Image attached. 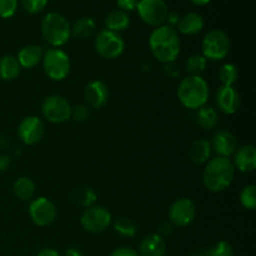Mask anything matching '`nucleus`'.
Returning <instances> with one entry per match:
<instances>
[{
  "mask_svg": "<svg viewBox=\"0 0 256 256\" xmlns=\"http://www.w3.org/2000/svg\"><path fill=\"white\" fill-rule=\"evenodd\" d=\"M149 46L158 62L170 64L178 59L182 49L179 34L174 28L162 25L152 32L149 38Z\"/></svg>",
  "mask_w": 256,
  "mask_h": 256,
  "instance_id": "obj_1",
  "label": "nucleus"
},
{
  "mask_svg": "<svg viewBox=\"0 0 256 256\" xmlns=\"http://www.w3.org/2000/svg\"><path fill=\"white\" fill-rule=\"evenodd\" d=\"M235 172L236 169L229 158L216 156L206 162L202 172V182L210 192H222L232 184Z\"/></svg>",
  "mask_w": 256,
  "mask_h": 256,
  "instance_id": "obj_2",
  "label": "nucleus"
},
{
  "mask_svg": "<svg viewBox=\"0 0 256 256\" xmlns=\"http://www.w3.org/2000/svg\"><path fill=\"white\" fill-rule=\"evenodd\" d=\"M178 98L186 109L199 110L209 100V85L200 75H189L179 84Z\"/></svg>",
  "mask_w": 256,
  "mask_h": 256,
  "instance_id": "obj_3",
  "label": "nucleus"
},
{
  "mask_svg": "<svg viewBox=\"0 0 256 256\" xmlns=\"http://www.w3.org/2000/svg\"><path fill=\"white\" fill-rule=\"evenodd\" d=\"M42 32L46 42L52 46L60 48L66 44L72 36V26L66 18L59 12H49L42 22Z\"/></svg>",
  "mask_w": 256,
  "mask_h": 256,
  "instance_id": "obj_4",
  "label": "nucleus"
},
{
  "mask_svg": "<svg viewBox=\"0 0 256 256\" xmlns=\"http://www.w3.org/2000/svg\"><path fill=\"white\" fill-rule=\"evenodd\" d=\"M42 62L45 74L54 82H62L66 79L72 70L69 55L56 48L46 50Z\"/></svg>",
  "mask_w": 256,
  "mask_h": 256,
  "instance_id": "obj_5",
  "label": "nucleus"
},
{
  "mask_svg": "<svg viewBox=\"0 0 256 256\" xmlns=\"http://www.w3.org/2000/svg\"><path fill=\"white\" fill-rule=\"evenodd\" d=\"M202 56L212 62H222L230 52V39L225 32L220 29L212 30L204 36L202 44Z\"/></svg>",
  "mask_w": 256,
  "mask_h": 256,
  "instance_id": "obj_6",
  "label": "nucleus"
},
{
  "mask_svg": "<svg viewBox=\"0 0 256 256\" xmlns=\"http://www.w3.org/2000/svg\"><path fill=\"white\" fill-rule=\"evenodd\" d=\"M95 50L104 59L114 60L122 56L124 52L125 42L118 32L102 30L95 39Z\"/></svg>",
  "mask_w": 256,
  "mask_h": 256,
  "instance_id": "obj_7",
  "label": "nucleus"
},
{
  "mask_svg": "<svg viewBox=\"0 0 256 256\" xmlns=\"http://www.w3.org/2000/svg\"><path fill=\"white\" fill-rule=\"evenodd\" d=\"M136 9L142 22L155 28L164 25L169 15V8L164 0H140Z\"/></svg>",
  "mask_w": 256,
  "mask_h": 256,
  "instance_id": "obj_8",
  "label": "nucleus"
},
{
  "mask_svg": "<svg viewBox=\"0 0 256 256\" xmlns=\"http://www.w3.org/2000/svg\"><path fill=\"white\" fill-rule=\"evenodd\" d=\"M72 105L60 95H50L42 102V115L52 124H62L72 118Z\"/></svg>",
  "mask_w": 256,
  "mask_h": 256,
  "instance_id": "obj_9",
  "label": "nucleus"
},
{
  "mask_svg": "<svg viewBox=\"0 0 256 256\" xmlns=\"http://www.w3.org/2000/svg\"><path fill=\"white\" fill-rule=\"evenodd\" d=\"M112 216L108 209L104 206H92L84 212L82 215V226L85 232L92 234H99L105 232L112 225Z\"/></svg>",
  "mask_w": 256,
  "mask_h": 256,
  "instance_id": "obj_10",
  "label": "nucleus"
},
{
  "mask_svg": "<svg viewBox=\"0 0 256 256\" xmlns=\"http://www.w3.org/2000/svg\"><path fill=\"white\" fill-rule=\"evenodd\" d=\"M196 216V206L188 198H182L172 202L169 210V220L172 226L185 228L192 224Z\"/></svg>",
  "mask_w": 256,
  "mask_h": 256,
  "instance_id": "obj_11",
  "label": "nucleus"
},
{
  "mask_svg": "<svg viewBox=\"0 0 256 256\" xmlns=\"http://www.w3.org/2000/svg\"><path fill=\"white\" fill-rule=\"evenodd\" d=\"M29 215L38 226H48L56 219V208L46 198H38L30 204Z\"/></svg>",
  "mask_w": 256,
  "mask_h": 256,
  "instance_id": "obj_12",
  "label": "nucleus"
},
{
  "mask_svg": "<svg viewBox=\"0 0 256 256\" xmlns=\"http://www.w3.org/2000/svg\"><path fill=\"white\" fill-rule=\"evenodd\" d=\"M45 132L44 122L38 116H28L22 120L18 128V134L25 145H35L42 139Z\"/></svg>",
  "mask_w": 256,
  "mask_h": 256,
  "instance_id": "obj_13",
  "label": "nucleus"
},
{
  "mask_svg": "<svg viewBox=\"0 0 256 256\" xmlns=\"http://www.w3.org/2000/svg\"><path fill=\"white\" fill-rule=\"evenodd\" d=\"M84 98L88 106L92 109H102L109 100V89L102 82L95 80L84 88Z\"/></svg>",
  "mask_w": 256,
  "mask_h": 256,
  "instance_id": "obj_14",
  "label": "nucleus"
},
{
  "mask_svg": "<svg viewBox=\"0 0 256 256\" xmlns=\"http://www.w3.org/2000/svg\"><path fill=\"white\" fill-rule=\"evenodd\" d=\"M212 149L222 158H230L238 149V140L232 132L228 130H220L212 138Z\"/></svg>",
  "mask_w": 256,
  "mask_h": 256,
  "instance_id": "obj_15",
  "label": "nucleus"
},
{
  "mask_svg": "<svg viewBox=\"0 0 256 256\" xmlns=\"http://www.w3.org/2000/svg\"><path fill=\"white\" fill-rule=\"evenodd\" d=\"M219 109L226 115H234L240 108V95L234 86H220L216 92Z\"/></svg>",
  "mask_w": 256,
  "mask_h": 256,
  "instance_id": "obj_16",
  "label": "nucleus"
},
{
  "mask_svg": "<svg viewBox=\"0 0 256 256\" xmlns=\"http://www.w3.org/2000/svg\"><path fill=\"white\" fill-rule=\"evenodd\" d=\"M235 169L242 172H252L256 169V149L254 145H244L234 154Z\"/></svg>",
  "mask_w": 256,
  "mask_h": 256,
  "instance_id": "obj_17",
  "label": "nucleus"
},
{
  "mask_svg": "<svg viewBox=\"0 0 256 256\" xmlns=\"http://www.w3.org/2000/svg\"><path fill=\"white\" fill-rule=\"evenodd\" d=\"M139 256H165L166 255V242L164 238L158 234L148 235L140 242Z\"/></svg>",
  "mask_w": 256,
  "mask_h": 256,
  "instance_id": "obj_18",
  "label": "nucleus"
},
{
  "mask_svg": "<svg viewBox=\"0 0 256 256\" xmlns=\"http://www.w3.org/2000/svg\"><path fill=\"white\" fill-rule=\"evenodd\" d=\"M204 26V18L198 12H189V14L184 15L178 24L179 32L188 36H194V35L202 32Z\"/></svg>",
  "mask_w": 256,
  "mask_h": 256,
  "instance_id": "obj_19",
  "label": "nucleus"
},
{
  "mask_svg": "<svg viewBox=\"0 0 256 256\" xmlns=\"http://www.w3.org/2000/svg\"><path fill=\"white\" fill-rule=\"evenodd\" d=\"M44 52L39 45H28L24 46L18 54V62L24 69H32L42 62Z\"/></svg>",
  "mask_w": 256,
  "mask_h": 256,
  "instance_id": "obj_20",
  "label": "nucleus"
},
{
  "mask_svg": "<svg viewBox=\"0 0 256 256\" xmlns=\"http://www.w3.org/2000/svg\"><path fill=\"white\" fill-rule=\"evenodd\" d=\"M212 144L205 139H199L190 146L189 156L195 165H204L212 158Z\"/></svg>",
  "mask_w": 256,
  "mask_h": 256,
  "instance_id": "obj_21",
  "label": "nucleus"
},
{
  "mask_svg": "<svg viewBox=\"0 0 256 256\" xmlns=\"http://www.w3.org/2000/svg\"><path fill=\"white\" fill-rule=\"evenodd\" d=\"M22 72L19 62L12 55H4L0 58V79L5 82L15 80Z\"/></svg>",
  "mask_w": 256,
  "mask_h": 256,
  "instance_id": "obj_22",
  "label": "nucleus"
},
{
  "mask_svg": "<svg viewBox=\"0 0 256 256\" xmlns=\"http://www.w3.org/2000/svg\"><path fill=\"white\" fill-rule=\"evenodd\" d=\"M105 25H106V30L119 34L120 32L129 29L130 18L128 12H122V10H112L105 19Z\"/></svg>",
  "mask_w": 256,
  "mask_h": 256,
  "instance_id": "obj_23",
  "label": "nucleus"
},
{
  "mask_svg": "<svg viewBox=\"0 0 256 256\" xmlns=\"http://www.w3.org/2000/svg\"><path fill=\"white\" fill-rule=\"evenodd\" d=\"M96 30V24L92 18H80L72 28V35L78 39H89Z\"/></svg>",
  "mask_w": 256,
  "mask_h": 256,
  "instance_id": "obj_24",
  "label": "nucleus"
},
{
  "mask_svg": "<svg viewBox=\"0 0 256 256\" xmlns=\"http://www.w3.org/2000/svg\"><path fill=\"white\" fill-rule=\"evenodd\" d=\"M219 115L216 110L212 106H202L196 112V122L202 129L212 130L216 126Z\"/></svg>",
  "mask_w": 256,
  "mask_h": 256,
  "instance_id": "obj_25",
  "label": "nucleus"
},
{
  "mask_svg": "<svg viewBox=\"0 0 256 256\" xmlns=\"http://www.w3.org/2000/svg\"><path fill=\"white\" fill-rule=\"evenodd\" d=\"M14 192L20 200H24V202L30 200L35 194L34 182L29 178H19L14 184Z\"/></svg>",
  "mask_w": 256,
  "mask_h": 256,
  "instance_id": "obj_26",
  "label": "nucleus"
},
{
  "mask_svg": "<svg viewBox=\"0 0 256 256\" xmlns=\"http://www.w3.org/2000/svg\"><path fill=\"white\" fill-rule=\"evenodd\" d=\"M74 202H76L78 205L82 208H89L94 206L95 202L98 199V195L92 188H80V189L75 190L74 192V196H72Z\"/></svg>",
  "mask_w": 256,
  "mask_h": 256,
  "instance_id": "obj_27",
  "label": "nucleus"
},
{
  "mask_svg": "<svg viewBox=\"0 0 256 256\" xmlns=\"http://www.w3.org/2000/svg\"><path fill=\"white\" fill-rule=\"evenodd\" d=\"M219 79L222 86H234L239 79V70H238L236 65L232 64V62L222 65L219 70Z\"/></svg>",
  "mask_w": 256,
  "mask_h": 256,
  "instance_id": "obj_28",
  "label": "nucleus"
},
{
  "mask_svg": "<svg viewBox=\"0 0 256 256\" xmlns=\"http://www.w3.org/2000/svg\"><path fill=\"white\" fill-rule=\"evenodd\" d=\"M208 66V60L202 54H194L188 59L185 69L189 75H200L205 72Z\"/></svg>",
  "mask_w": 256,
  "mask_h": 256,
  "instance_id": "obj_29",
  "label": "nucleus"
},
{
  "mask_svg": "<svg viewBox=\"0 0 256 256\" xmlns=\"http://www.w3.org/2000/svg\"><path fill=\"white\" fill-rule=\"evenodd\" d=\"M114 230L115 232H118L122 238H134L136 235L138 228L130 219L120 218V219H118L115 222Z\"/></svg>",
  "mask_w": 256,
  "mask_h": 256,
  "instance_id": "obj_30",
  "label": "nucleus"
},
{
  "mask_svg": "<svg viewBox=\"0 0 256 256\" xmlns=\"http://www.w3.org/2000/svg\"><path fill=\"white\" fill-rule=\"evenodd\" d=\"M240 202L242 206L248 210L256 209V186L255 185H248L242 189L240 194Z\"/></svg>",
  "mask_w": 256,
  "mask_h": 256,
  "instance_id": "obj_31",
  "label": "nucleus"
},
{
  "mask_svg": "<svg viewBox=\"0 0 256 256\" xmlns=\"http://www.w3.org/2000/svg\"><path fill=\"white\" fill-rule=\"evenodd\" d=\"M206 256H234V250L229 242H219L210 248Z\"/></svg>",
  "mask_w": 256,
  "mask_h": 256,
  "instance_id": "obj_32",
  "label": "nucleus"
},
{
  "mask_svg": "<svg viewBox=\"0 0 256 256\" xmlns=\"http://www.w3.org/2000/svg\"><path fill=\"white\" fill-rule=\"evenodd\" d=\"M49 0H22V8L29 14H39L44 12Z\"/></svg>",
  "mask_w": 256,
  "mask_h": 256,
  "instance_id": "obj_33",
  "label": "nucleus"
},
{
  "mask_svg": "<svg viewBox=\"0 0 256 256\" xmlns=\"http://www.w3.org/2000/svg\"><path fill=\"white\" fill-rule=\"evenodd\" d=\"M18 10V0H0V18L9 19Z\"/></svg>",
  "mask_w": 256,
  "mask_h": 256,
  "instance_id": "obj_34",
  "label": "nucleus"
},
{
  "mask_svg": "<svg viewBox=\"0 0 256 256\" xmlns=\"http://www.w3.org/2000/svg\"><path fill=\"white\" fill-rule=\"evenodd\" d=\"M90 116V110L88 105H76V106L72 108V118H74L76 122H86Z\"/></svg>",
  "mask_w": 256,
  "mask_h": 256,
  "instance_id": "obj_35",
  "label": "nucleus"
},
{
  "mask_svg": "<svg viewBox=\"0 0 256 256\" xmlns=\"http://www.w3.org/2000/svg\"><path fill=\"white\" fill-rule=\"evenodd\" d=\"M138 2L139 0H118V5H119L120 10L122 12H132V10L136 9Z\"/></svg>",
  "mask_w": 256,
  "mask_h": 256,
  "instance_id": "obj_36",
  "label": "nucleus"
},
{
  "mask_svg": "<svg viewBox=\"0 0 256 256\" xmlns=\"http://www.w3.org/2000/svg\"><path fill=\"white\" fill-rule=\"evenodd\" d=\"M110 256H139V254L132 248H119V249L114 250Z\"/></svg>",
  "mask_w": 256,
  "mask_h": 256,
  "instance_id": "obj_37",
  "label": "nucleus"
},
{
  "mask_svg": "<svg viewBox=\"0 0 256 256\" xmlns=\"http://www.w3.org/2000/svg\"><path fill=\"white\" fill-rule=\"evenodd\" d=\"M172 222H162V225H160L159 226V236H162V238H164V236H168V235H170L172 234Z\"/></svg>",
  "mask_w": 256,
  "mask_h": 256,
  "instance_id": "obj_38",
  "label": "nucleus"
},
{
  "mask_svg": "<svg viewBox=\"0 0 256 256\" xmlns=\"http://www.w3.org/2000/svg\"><path fill=\"white\" fill-rule=\"evenodd\" d=\"M180 19H182V16L179 15V12H169V15H168V18H166V22H169V26L174 28L175 25L179 24Z\"/></svg>",
  "mask_w": 256,
  "mask_h": 256,
  "instance_id": "obj_39",
  "label": "nucleus"
},
{
  "mask_svg": "<svg viewBox=\"0 0 256 256\" xmlns=\"http://www.w3.org/2000/svg\"><path fill=\"white\" fill-rule=\"evenodd\" d=\"M10 164H12V159H10L9 155L0 154V172L9 169Z\"/></svg>",
  "mask_w": 256,
  "mask_h": 256,
  "instance_id": "obj_40",
  "label": "nucleus"
},
{
  "mask_svg": "<svg viewBox=\"0 0 256 256\" xmlns=\"http://www.w3.org/2000/svg\"><path fill=\"white\" fill-rule=\"evenodd\" d=\"M36 256H60L59 252L54 249H44L39 252Z\"/></svg>",
  "mask_w": 256,
  "mask_h": 256,
  "instance_id": "obj_41",
  "label": "nucleus"
},
{
  "mask_svg": "<svg viewBox=\"0 0 256 256\" xmlns=\"http://www.w3.org/2000/svg\"><path fill=\"white\" fill-rule=\"evenodd\" d=\"M65 256H84V255H82V252H80V250L75 249V248H70V249H68L66 252H65Z\"/></svg>",
  "mask_w": 256,
  "mask_h": 256,
  "instance_id": "obj_42",
  "label": "nucleus"
},
{
  "mask_svg": "<svg viewBox=\"0 0 256 256\" xmlns=\"http://www.w3.org/2000/svg\"><path fill=\"white\" fill-rule=\"evenodd\" d=\"M8 146H9V142H8L6 136H4V135L0 134V152H2V150L6 149Z\"/></svg>",
  "mask_w": 256,
  "mask_h": 256,
  "instance_id": "obj_43",
  "label": "nucleus"
},
{
  "mask_svg": "<svg viewBox=\"0 0 256 256\" xmlns=\"http://www.w3.org/2000/svg\"><path fill=\"white\" fill-rule=\"evenodd\" d=\"M190 2H192L194 5H196V6H204V5L209 4L212 0H190Z\"/></svg>",
  "mask_w": 256,
  "mask_h": 256,
  "instance_id": "obj_44",
  "label": "nucleus"
},
{
  "mask_svg": "<svg viewBox=\"0 0 256 256\" xmlns=\"http://www.w3.org/2000/svg\"><path fill=\"white\" fill-rule=\"evenodd\" d=\"M192 256H205V255H192Z\"/></svg>",
  "mask_w": 256,
  "mask_h": 256,
  "instance_id": "obj_45",
  "label": "nucleus"
}]
</instances>
